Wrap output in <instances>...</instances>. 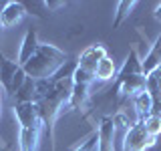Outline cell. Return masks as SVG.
Segmentation results:
<instances>
[{"mask_svg": "<svg viewBox=\"0 0 161 151\" xmlns=\"http://www.w3.org/2000/svg\"><path fill=\"white\" fill-rule=\"evenodd\" d=\"M70 93H73V79L60 81V83L53 85L48 93L36 97V111L40 123H42V133H47L48 143H50V151H57V143H54V127L57 121L63 115L64 107H69L70 101Z\"/></svg>", "mask_w": 161, "mask_h": 151, "instance_id": "1", "label": "cell"}, {"mask_svg": "<svg viewBox=\"0 0 161 151\" xmlns=\"http://www.w3.org/2000/svg\"><path fill=\"white\" fill-rule=\"evenodd\" d=\"M67 59H69L67 53L60 50L58 47H54L50 42H40L36 53L28 59V63L22 67V70L32 81H42V79H48Z\"/></svg>", "mask_w": 161, "mask_h": 151, "instance_id": "2", "label": "cell"}, {"mask_svg": "<svg viewBox=\"0 0 161 151\" xmlns=\"http://www.w3.org/2000/svg\"><path fill=\"white\" fill-rule=\"evenodd\" d=\"M157 143V139L147 135V131H145L143 123H135L133 127L127 131V135H125L123 139V149L121 151H147L149 147H153V145Z\"/></svg>", "mask_w": 161, "mask_h": 151, "instance_id": "3", "label": "cell"}, {"mask_svg": "<svg viewBox=\"0 0 161 151\" xmlns=\"http://www.w3.org/2000/svg\"><path fill=\"white\" fill-rule=\"evenodd\" d=\"M97 151H115L113 115H103L97 127Z\"/></svg>", "mask_w": 161, "mask_h": 151, "instance_id": "4", "label": "cell"}, {"mask_svg": "<svg viewBox=\"0 0 161 151\" xmlns=\"http://www.w3.org/2000/svg\"><path fill=\"white\" fill-rule=\"evenodd\" d=\"M107 48L103 47V44H91V47H87L83 50V53L79 54V59H77V64L80 69H85V70H91V73H95L97 70V64H99V60H103L105 57H107Z\"/></svg>", "mask_w": 161, "mask_h": 151, "instance_id": "5", "label": "cell"}, {"mask_svg": "<svg viewBox=\"0 0 161 151\" xmlns=\"http://www.w3.org/2000/svg\"><path fill=\"white\" fill-rule=\"evenodd\" d=\"M26 16V10H24V4L22 2H16V0H8L4 4V10L0 14V24L2 28H12Z\"/></svg>", "mask_w": 161, "mask_h": 151, "instance_id": "6", "label": "cell"}, {"mask_svg": "<svg viewBox=\"0 0 161 151\" xmlns=\"http://www.w3.org/2000/svg\"><path fill=\"white\" fill-rule=\"evenodd\" d=\"M40 135H42V123L30 125V127H20V133H18L20 151H36Z\"/></svg>", "mask_w": 161, "mask_h": 151, "instance_id": "7", "label": "cell"}, {"mask_svg": "<svg viewBox=\"0 0 161 151\" xmlns=\"http://www.w3.org/2000/svg\"><path fill=\"white\" fill-rule=\"evenodd\" d=\"M38 32H36V28H26V32H24V38H22V42H20V50H18V59H16V63L20 64V67H24V64L28 63V59L32 57L34 53H36V48H38Z\"/></svg>", "mask_w": 161, "mask_h": 151, "instance_id": "8", "label": "cell"}, {"mask_svg": "<svg viewBox=\"0 0 161 151\" xmlns=\"http://www.w3.org/2000/svg\"><path fill=\"white\" fill-rule=\"evenodd\" d=\"M20 64L16 63V60H10L6 59L2 53H0V87H2L4 93L10 95V89H12V79L14 75L18 73Z\"/></svg>", "mask_w": 161, "mask_h": 151, "instance_id": "9", "label": "cell"}, {"mask_svg": "<svg viewBox=\"0 0 161 151\" xmlns=\"http://www.w3.org/2000/svg\"><path fill=\"white\" fill-rule=\"evenodd\" d=\"M159 64H161V32L155 38V42L151 44V48L147 50V54L141 59V73H143V77H147L151 70H155Z\"/></svg>", "mask_w": 161, "mask_h": 151, "instance_id": "10", "label": "cell"}, {"mask_svg": "<svg viewBox=\"0 0 161 151\" xmlns=\"http://www.w3.org/2000/svg\"><path fill=\"white\" fill-rule=\"evenodd\" d=\"M115 77H117V67H115V60L107 54L103 60H99L97 70H95V81L107 83V81H113Z\"/></svg>", "mask_w": 161, "mask_h": 151, "instance_id": "11", "label": "cell"}, {"mask_svg": "<svg viewBox=\"0 0 161 151\" xmlns=\"http://www.w3.org/2000/svg\"><path fill=\"white\" fill-rule=\"evenodd\" d=\"M133 109L137 111V115H139L141 121L151 115V95L147 93V89L141 91V93H137L133 97Z\"/></svg>", "mask_w": 161, "mask_h": 151, "instance_id": "12", "label": "cell"}, {"mask_svg": "<svg viewBox=\"0 0 161 151\" xmlns=\"http://www.w3.org/2000/svg\"><path fill=\"white\" fill-rule=\"evenodd\" d=\"M135 0H121V2L117 4V10H115V18H113V28H119L121 24L125 22V20L129 18L131 10L135 8Z\"/></svg>", "mask_w": 161, "mask_h": 151, "instance_id": "13", "label": "cell"}, {"mask_svg": "<svg viewBox=\"0 0 161 151\" xmlns=\"http://www.w3.org/2000/svg\"><path fill=\"white\" fill-rule=\"evenodd\" d=\"M14 97H16V103H34V99H36V81L28 77L26 83L20 87V91Z\"/></svg>", "mask_w": 161, "mask_h": 151, "instance_id": "14", "label": "cell"}, {"mask_svg": "<svg viewBox=\"0 0 161 151\" xmlns=\"http://www.w3.org/2000/svg\"><path fill=\"white\" fill-rule=\"evenodd\" d=\"M22 4H24L26 14H30V16H36V18H40V20L48 18V14H50L47 0H32V2H22Z\"/></svg>", "mask_w": 161, "mask_h": 151, "instance_id": "15", "label": "cell"}, {"mask_svg": "<svg viewBox=\"0 0 161 151\" xmlns=\"http://www.w3.org/2000/svg\"><path fill=\"white\" fill-rule=\"evenodd\" d=\"M141 123H143V127H145V131H147V135H151V137H155V139L161 135V119H159V117L149 115V117H145Z\"/></svg>", "mask_w": 161, "mask_h": 151, "instance_id": "16", "label": "cell"}, {"mask_svg": "<svg viewBox=\"0 0 161 151\" xmlns=\"http://www.w3.org/2000/svg\"><path fill=\"white\" fill-rule=\"evenodd\" d=\"M145 81H147V91H161V64L155 70H151Z\"/></svg>", "mask_w": 161, "mask_h": 151, "instance_id": "17", "label": "cell"}, {"mask_svg": "<svg viewBox=\"0 0 161 151\" xmlns=\"http://www.w3.org/2000/svg\"><path fill=\"white\" fill-rule=\"evenodd\" d=\"M151 95V115L161 119V91H147Z\"/></svg>", "mask_w": 161, "mask_h": 151, "instance_id": "18", "label": "cell"}, {"mask_svg": "<svg viewBox=\"0 0 161 151\" xmlns=\"http://www.w3.org/2000/svg\"><path fill=\"white\" fill-rule=\"evenodd\" d=\"M26 79H28V77H26V73H24L22 67H20V69H18V73L14 75V79H12V89H10V95H16L18 91H20V87L26 83Z\"/></svg>", "mask_w": 161, "mask_h": 151, "instance_id": "19", "label": "cell"}, {"mask_svg": "<svg viewBox=\"0 0 161 151\" xmlns=\"http://www.w3.org/2000/svg\"><path fill=\"white\" fill-rule=\"evenodd\" d=\"M75 151H97V131H95L87 141H83Z\"/></svg>", "mask_w": 161, "mask_h": 151, "instance_id": "20", "label": "cell"}, {"mask_svg": "<svg viewBox=\"0 0 161 151\" xmlns=\"http://www.w3.org/2000/svg\"><path fill=\"white\" fill-rule=\"evenodd\" d=\"M47 4H48V10L53 12V10H57V8H63L64 6V2H53V0H47Z\"/></svg>", "mask_w": 161, "mask_h": 151, "instance_id": "21", "label": "cell"}, {"mask_svg": "<svg viewBox=\"0 0 161 151\" xmlns=\"http://www.w3.org/2000/svg\"><path fill=\"white\" fill-rule=\"evenodd\" d=\"M153 16H155V20H159V22H161V2L157 4V6H155V12H153Z\"/></svg>", "mask_w": 161, "mask_h": 151, "instance_id": "22", "label": "cell"}, {"mask_svg": "<svg viewBox=\"0 0 161 151\" xmlns=\"http://www.w3.org/2000/svg\"><path fill=\"white\" fill-rule=\"evenodd\" d=\"M0 113H2V87H0Z\"/></svg>", "mask_w": 161, "mask_h": 151, "instance_id": "23", "label": "cell"}, {"mask_svg": "<svg viewBox=\"0 0 161 151\" xmlns=\"http://www.w3.org/2000/svg\"><path fill=\"white\" fill-rule=\"evenodd\" d=\"M4 4L6 2H0V14H2V10H4Z\"/></svg>", "mask_w": 161, "mask_h": 151, "instance_id": "24", "label": "cell"}, {"mask_svg": "<svg viewBox=\"0 0 161 151\" xmlns=\"http://www.w3.org/2000/svg\"><path fill=\"white\" fill-rule=\"evenodd\" d=\"M0 28H2V24H0Z\"/></svg>", "mask_w": 161, "mask_h": 151, "instance_id": "25", "label": "cell"}]
</instances>
